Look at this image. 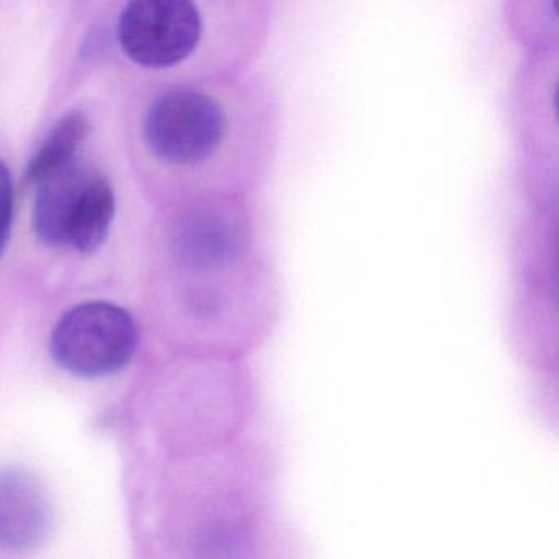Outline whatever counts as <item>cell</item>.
Wrapping results in <instances>:
<instances>
[{
    "label": "cell",
    "mask_w": 559,
    "mask_h": 559,
    "mask_svg": "<svg viewBox=\"0 0 559 559\" xmlns=\"http://www.w3.org/2000/svg\"><path fill=\"white\" fill-rule=\"evenodd\" d=\"M283 110L264 74H234L221 86H179L153 100L145 140L181 169H218L234 191L254 189L280 153Z\"/></svg>",
    "instance_id": "6da1fadb"
},
{
    "label": "cell",
    "mask_w": 559,
    "mask_h": 559,
    "mask_svg": "<svg viewBox=\"0 0 559 559\" xmlns=\"http://www.w3.org/2000/svg\"><path fill=\"white\" fill-rule=\"evenodd\" d=\"M212 15L201 0H130L119 41L130 60L152 70L182 67L212 44Z\"/></svg>",
    "instance_id": "7a4b0ae2"
},
{
    "label": "cell",
    "mask_w": 559,
    "mask_h": 559,
    "mask_svg": "<svg viewBox=\"0 0 559 559\" xmlns=\"http://www.w3.org/2000/svg\"><path fill=\"white\" fill-rule=\"evenodd\" d=\"M139 340V326L126 309L97 300L61 317L51 333L50 353L70 374L106 378L129 365Z\"/></svg>",
    "instance_id": "3957f363"
},
{
    "label": "cell",
    "mask_w": 559,
    "mask_h": 559,
    "mask_svg": "<svg viewBox=\"0 0 559 559\" xmlns=\"http://www.w3.org/2000/svg\"><path fill=\"white\" fill-rule=\"evenodd\" d=\"M247 241V214L231 198L195 209L179 231L182 258L201 270H215L240 260Z\"/></svg>",
    "instance_id": "277c9868"
},
{
    "label": "cell",
    "mask_w": 559,
    "mask_h": 559,
    "mask_svg": "<svg viewBox=\"0 0 559 559\" xmlns=\"http://www.w3.org/2000/svg\"><path fill=\"white\" fill-rule=\"evenodd\" d=\"M50 523V502L41 484L24 471H0V546L34 548L44 542Z\"/></svg>",
    "instance_id": "5b68a950"
},
{
    "label": "cell",
    "mask_w": 559,
    "mask_h": 559,
    "mask_svg": "<svg viewBox=\"0 0 559 559\" xmlns=\"http://www.w3.org/2000/svg\"><path fill=\"white\" fill-rule=\"evenodd\" d=\"M96 171L74 159L35 186L34 225L40 241L48 247L68 245L71 221Z\"/></svg>",
    "instance_id": "8992f818"
},
{
    "label": "cell",
    "mask_w": 559,
    "mask_h": 559,
    "mask_svg": "<svg viewBox=\"0 0 559 559\" xmlns=\"http://www.w3.org/2000/svg\"><path fill=\"white\" fill-rule=\"evenodd\" d=\"M116 217V195L99 173L93 176L68 230V245L84 254H93L106 243Z\"/></svg>",
    "instance_id": "52a82bcc"
},
{
    "label": "cell",
    "mask_w": 559,
    "mask_h": 559,
    "mask_svg": "<svg viewBox=\"0 0 559 559\" xmlns=\"http://www.w3.org/2000/svg\"><path fill=\"white\" fill-rule=\"evenodd\" d=\"M503 19L510 34L526 53L558 48L556 0H503Z\"/></svg>",
    "instance_id": "ba28073f"
},
{
    "label": "cell",
    "mask_w": 559,
    "mask_h": 559,
    "mask_svg": "<svg viewBox=\"0 0 559 559\" xmlns=\"http://www.w3.org/2000/svg\"><path fill=\"white\" fill-rule=\"evenodd\" d=\"M90 132V120L83 112L68 114L51 130L40 150L25 169V185L37 186L58 169L76 159L78 150Z\"/></svg>",
    "instance_id": "9c48e42d"
},
{
    "label": "cell",
    "mask_w": 559,
    "mask_h": 559,
    "mask_svg": "<svg viewBox=\"0 0 559 559\" xmlns=\"http://www.w3.org/2000/svg\"><path fill=\"white\" fill-rule=\"evenodd\" d=\"M14 224V182L4 162H0V254L4 253Z\"/></svg>",
    "instance_id": "30bf717a"
}]
</instances>
